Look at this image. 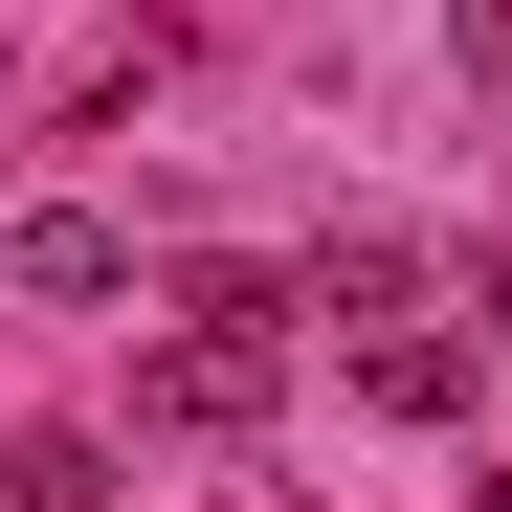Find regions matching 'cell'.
<instances>
[{
	"label": "cell",
	"instance_id": "1",
	"mask_svg": "<svg viewBox=\"0 0 512 512\" xmlns=\"http://www.w3.org/2000/svg\"><path fill=\"white\" fill-rule=\"evenodd\" d=\"M334 334H357V401H379V423H468V401H490V357L446 334V290H401V312H334Z\"/></svg>",
	"mask_w": 512,
	"mask_h": 512
},
{
	"label": "cell",
	"instance_id": "2",
	"mask_svg": "<svg viewBox=\"0 0 512 512\" xmlns=\"http://www.w3.org/2000/svg\"><path fill=\"white\" fill-rule=\"evenodd\" d=\"M0 290H23V312H112V290H134V223H112V201H45L23 245H0Z\"/></svg>",
	"mask_w": 512,
	"mask_h": 512
},
{
	"label": "cell",
	"instance_id": "3",
	"mask_svg": "<svg viewBox=\"0 0 512 512\" xmlns=\"http://www.w3.org/2000/svg\"><path fill=\"white\" fill-rule=\"evenodd\" d=\"M468 67H512V0H468Z\"/></svg>",
	"mask_w": 512,
	"mask_h": 512
}]
</instances>
